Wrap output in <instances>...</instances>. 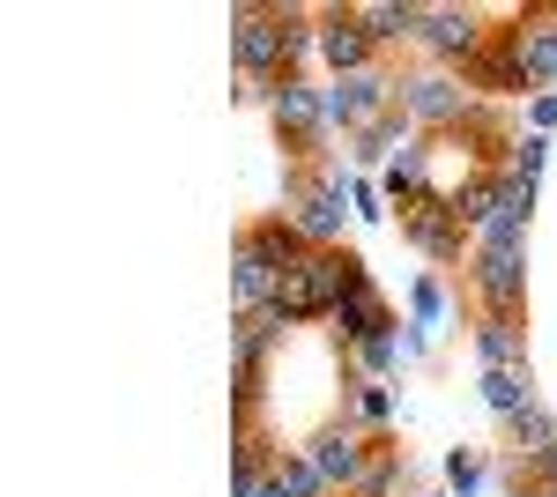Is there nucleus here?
Masks as SVG:
<instances>
[{"label": "nucleus", "instance_id": "9", "mask_svg": "<svg viewBox=\"0 0 557 497\" xmlns=\"http://www.w3.org/2000/svg\"><path fill=\"white\" fill-rule=\"evenodd\" d=\"M343 334L357 341V349H372V341H386V305L372 283H357V290L343 297Z\"/></svg>", "mask_w": 557, "mask_h": 497}, {"label": "nucleus", "instance_id": "13", "mask_svg": "<svg viewBox=\"0 0 557 497\" xmlns=\"http://www.w3.org/2000/svg\"><path fill=\"white\" fill-rule=\"evenodd\" d=\"M357 23L380 38H409V30H424V8H394V0H372V8H357Z\"/></svg>", "mask_w": 557, "mask_h": 497}, {"label": "nucleus", "instance_id": "3", "mask_svg": "<svg viewBox=\"0 0 557 497\" xmlns=\"http://www.w3.org/2000/svg\"><path fill=\"white\" fill-rule=\"evenodd\" d=\"M409 215V238L431 252V260H454L461 252V215H454V201H438V194H417V201L401 208Z\"/></svg>", "mask_w": 557, "mask_h": 497}, {"label": "nucleus", "instance_id": "11", "mask_svg": "<svg viewBox=\"0 0 557 497\" xmlns=\"http://www.w3.org/2000/svg\"><path fill=\"white\" fill-rule=\"evenodd\" d=\"M475 349H483V364H491V372H520V327H513V312H491V320L475 327Z\"/></svg>", "mask_w": 557, "mask_h": 497}, {"label": "nucleus", "instance_id": "17", "mask_svg": "<svg viewBox=\"0 0 557 497\" xmlns=\"http://www.w3.org/2000/svg\"><path fill=\"white\" fill-rule=\"evenodd\" d=\"M386 483H394V460H372V468H364V483H357V490H364V497H386Z\"/></svg>", "mask_w": 557, "mask_h": 497}, {"label": "nucleus", "instance_id": "10", "mask_svg": "<svg viewBox=\"0 0 557 497\" xmlns=\"http://www.w3.org/2000/svg\"><path fill=\"white\" fill-rule=\"evenodd\" d=\"M312 468H320V483H364V446H357L349 431H327L320 453H312Z\"/></svg>", "mask_w": 557, "mask_h": 497}, {"label": "nucleus", "instance_id": "14", "mask_svg": "<svg viewBox=\"0 0 557 497\" xmlns=\"http://www.w3.org/2000/svg\"><path fill=\"white\" fill-rule=\"evenodd\" d=\"M253 497H320V468L312 460H283L275 475H260Z\"/></svg>", "mask_w": 557, "mask_h": 497}, {"label": "nucleus", "instance_id": "16", "mask_svg": "<svg viewBox=\"0 0 557 497\" xmlns=\"http://www.w3.org/2000/svg\"><path fill=\"white\" fill-rule=\"evenodd\" d=\"M483 386H491V409H498V415H513V423H520L528 409H535V394H528V364H520V372H491Z\"/></svg>", "mask_w": 557, "mask_h": 497}, {"label": "nucleus", "instance_id": "12", "mask_svg": "<svg viewBox=\"0 0 557 497\" xmlns=\"http://www.w3.org/2000/svg\"><path fill=\"white\" fill-rule=\"evenodd\" d=\"M275 126H290V134H320V126H327V104H320L305 83H283V89H275Z\"/></svg>", "mask_w": 557, "mask_h": 497}, {"label": "nucleus", "instance_id": "7", "mask_svg": "<svg viewBox=\"0 0 557 497\" xmlns=\"http://www.w3.org/2000/svg\"><path fill=\"white\" fill-rule=\"evenodd\" d=\"M424 38L438 45V52H461V60H469L475 45H483V23H475L469 8H424Z\"/></svg>", "mask_w": 557, "mask_h": 497}, {"label": "nucleus", "instance_id": "15", "mask_svg": "<svg viewBox=\"0 0 557 497\" xmlns=\"http://www.w3.org/2000/svg\"><path fill=\"white\" fill-rule=\"evenodd\" d=\"M335 223H343V194H335V186H312V201H305V215H298L305 246H312V238H335Z\"/></svg>", "mask_w": 557, "mask_h": 497}, {"label": "nucleus", "instance_id": "2", "mask_svg": "<svg viewBox=\"0 0 557 497\" xmlns=\"http://www.w3.org/2000/svg\"><path fill=\"white\" fill-rule=\"evenodd\" d=\"M231 52H238V67H246L253 83L283 89V75L298 67V52H305V23H298V15H260V8H238V15H231Z\"/></svg>", "mask_w": 557, "mask_h": 497}, {"label": "nucleus", "instance_id": "5", "mask_svg": "<svg viewBox=\"0 0 557 497\" xmlns=\"http://www.w3.org/2000/svg\"><path fill=\"white\" fill-rule=\"evenodd\" d=\"M320 52L343 67V75H364V60H372V30L357 23V8H335V15H320Z\"/></svg>", "mask_w": 557, "mask_h": 497}, {"label": "nucleus", "instance_id": "6", "mask_svg": "<svg viewBox=\"0 0 557 497\" xmlns=\"http://www.w3.org/2000/svg\"><path fill=\"white\" fill-rule=\"evenodd\" d=\"M475 290L491 297V312H513L520 305V246H483V260H475Z\"/></svg>", "mask_w": 557, "mask_h": 497}, {"label": "nucleus", "instance_id": "1", "mask_svg": "<svg viewBox=\"0 0 557 497\" xmlns=\"http://www.w3.org/2000/svg\"><path fill=\"white\" fill-rule=\"evenodd\" d=\"M357 283H364V260L312 246L298 268L275 283V305H268V312H275V320H320V312H343V297L357 290Z\"/></svg>", "mask_w": 557, "mask_h": 497}, {"label": "nucleus", "instance_id": "8", "mask_svg": "<svg viewBox=\"0 0 557 497\" xmlns=\"http://www.w3.org/2000/svg\"><path fill=\"white\" fill-rule=\"evenodd\" d=\"M401 104H409L417 120H461V112H469V89H454L446 75H424V83L401 89Z\"/></svg>", "mask_w": 557, "mask_h": 497}, {"label": "nucleus", "instance_id": "4", "mask_svg": "<svg viewBox=\"0 0 557 497\" xmlns=\"http://www.w3.org/2000/svg\"><path fill=\"white\" fill-rule=\"evenodd\" d=\"M320 104H327V126H364V120H372V112L386 104V83L372 75V67H364V75H343V83L327 89Z\"/></svg>", "mask_w": 557, "mask_h": 497}]
</instances>
